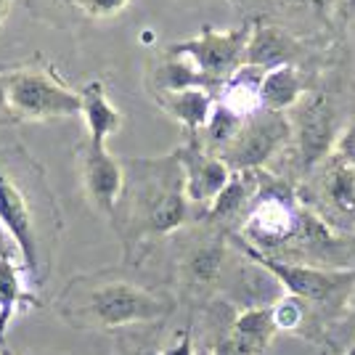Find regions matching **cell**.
Wrapping results in <instances>:
<instances>
[{
	"label": "cell",
	"instance_id": "9c48e42d",
	"mask_svg": "<svg viewBox=\"0 0 355 355\" xmlns=\"http://www.w3.org/2000/svg\"><path fill=\"white\" fill-rule=\"evenodd\" d=\"M225 254H228V234L218 225L207 223L205 231L186 239L175 260L180 289L189 295H199V292L212 289L220 282Z\"/></svg>",
	"mask_w": 355,
	"mask_h": 355
},
{
	"label": "cell",
	"instance_id": "8fae6325",
	"mask_svg": "<svg viewBox=\"0 0 355 355\" xmlns=\"http://www.w3.org/2000/svg\"><path fill=\"white\" fill-rule=\"evenodd\" d=\"M313 196L315 205L313 212L331 228L353 225L355 223V167L347 164L340 154H331L324 164L315 170Z\"/></svg>",
	"mask_w": 355,
	"mask_h": 355
},
{
	"label": "cell",
	"instance_id": "d6a6232c",
	"mask_svg": "<svg viewBox=\"0 0 355 355\" xmlns=\"http://www.w3.org/2000/svg\"><path fill=\"white\" fill-rule=\"evenodd\" d=\"M3 353H6V350H3ZM3 353H0V355H3Z\"/></svg>",
	"mask_w": 355,
	"mask_h": 355
},
{
	"label": "cell",
	"instance_id": "277c9868",
	"mask_svg": "<svg viewBox=\"0 0 355 355\" xmlns=\"http://www.w3.org/2000/svg\"><path fill=\"white\" fill-rule=\"evenodd\" d=\"M8 104L16 122H48L61 117H80V90L67 88L48 69L24 67L8 72Z\"/></svg>",
	"mask_w": 355,
	"mask_h": 355
},
{
	"label": "cell",
	"instance_id": "7402d4cb",
	"mask_svg": "<svg viewBox=\"0 0 355 355\" xmlns=\"http://www.w3.org/2000/svg\"><path fill=\"white\" fill-rule=\"evenodd\" d=\"M130 6V0H80L77 11L85 19H112L122 14Z\"/></svg>",
	"mask_w": 355,
	"mask_h": 355
},
{
	"label": "cell",
	"instance_id": "9a60e30c",
	"mask_svg": "<svg viewBox=\"0 0 355 355\" xmlns=\"http://www.w3.org/2000/svg\"><path fill=\"white\" fill-rule=\"evenodd\" d=\"M157 106L164 114L180 122L189 135H199L207 128L212 109L218 104V96L205 88H191V90H178V93H159L154 96Z\"/></svg>",
	"mask_w": 355,
	"mask_h": 355
},
{
	"label": "cell",
	"instance_id": "ba28073f",
	"mask_svg": "<svg viewBox=\"0 0 355 355\" xmlns=\"http://www.w3.org/2000/svg\"><path fill=\"white\" fill-rule=\"evenodd\" d=\"M292 112H295L292 135L297 138V159L305 173H313L334 154L340 141L334 106L324 93H313V96L308 93Z\"/></svg>",
	"mask_w": 355,
	"mask_h": 355
},
{
	"label": "cell",
	"instance_id": "5bb4252c",
	"mask_svg": "<svg viewBox=\"0 0 355 355\" xmlns=\"http://www.w3.org/2000/svg\"><path fill=\"white\" fill-rule=\"evenodd\" d=\"M257 191H260V170L234 173L231 180H228V186L223 189V193L205 212V220L209 225H218V228H225L228 223L234 220L244 223Z\"/></svg>",
	"mask_w": 355,
	"mask_h": 355
},
{
	"label": "cell",
	"instance_id": "8992f818",
	"mask_svg": "<svg viewBox=\"0 0 355 355\" xmlns=\"http://www.w3.org/2000/svg\"><path fill=\"white\" fill-rule=\"evenodd\" d=\"M289 138H292V119L270 109H257L244 119L236 138L218 157L234 173L263 170V164L270 157H276Z\"/></svg>",
	"mask_w": 355,
	"mask_h": 355
},
{
	"label": "cell",
	"instance_id": "e0dca14e",
	"mask_svg": "<svg viewBox=\"0 0 355 355\" xmlns=\"http://www.w3.org/2000/svg\"><path fill=\"white\" fill-rule=\"evenodd\" d=\"M297 53V40L276 24H254L252 27V37L247 45V56L244 64L257 67V69H276L284 64H292Z\"/></svg>",
	"mask_w": 355,
	"mask_h": 355
},
{
	"label": "cell",
	"instance_id": "4dcf8cb0",
	"mask_svg": "<svg viewBox=\"0 0 355 355\" xmlns=\"http://www.w3.org/2000/svg\"><path fill=\"white\" fill-rule=\"evenodd\" d=\"M347 355H355V345L350 347V350H347Z\"/></svg>",
	"mask_w": 355,
	"mask_h": 355
},
{
	"label": "cell",
	"instance_id": "5b68a950",
	"mask_svg": "<svg viewBox=\"0 0 355 355\" xmlns=\"http://www.w3.org/2000/svg\"><path fill=\"white\" fill-rule=\"evenodd\" d=\"M239 250L250 257L257 268H263L268 276L284 289V295H295L305 302H326L334 297L353 292L355 289V270L353 268H321V266H302V263H284L273 260L260 252L250 250L241 239L234 236Z\"/></svg>",
	"mask_w": 355,
	"mask_h": 355
},
{
	"label": "cell",
	"instance_id": "ffe728a7",
	"mask_svg": "<svg viewBox=\"0 0 355 355\" xmlns=\"http://www.w3.org/2000/svg\"><path fill=\"white\" fill-rule=\"evenodd\" d=\"M234 337L250 345L254 353L266 355L273 337L279 334V329L273 324V313L270 308H250V311H241L239 315H234L231 329H228Z\"/></svg>",
	"mask_w": 355,
	"mask_h": 355
},
{
	"label": "cell",
	"instance_id": "d6986e66",
	"mask_svg": "<svg viewBox=\"0 0 355 355\" xmlns=\"http://www.w3.org/2000/svg\"><path fill=\"white\" fill-rule=\"evenodd\" d=\"M302 98H305V85H302V77L297 72V67L284 64L276 69H268L266 77H263V85H260L263 109L284 114V112L295 109Z\"/></svg>",
	"mask_w": 355,
	"mask_h": 355
},
{
	"label": "cell",
	"instance_id": "484cf974",
	"mask_svg": "<svg viewBox=\"0 0 355 355\" xmlns=\"http://www.w3.org/2000/svg\"><path fill=\"white\" fill-rule=\"evenodd\" d=\"M334 154H340L345 162L353 164V167H355V119L340 133V141H337V148H334Z\"/></svg>",
	"mask_w": 355,
	"mask_h": 355
},
{
	"label": "cell",
	"instance_id": "7a4b0ae2",
	"mask_svg": "<svg viewBox=\"0 0 355 355\" xmlns=\"http://www.w3.org/2000/svg\"><path fill=\"white\" fill-rule=\"evenodd\" d=\"M125 186L112 215L125 266H138L151 247L178 234L191 212L178 148L162 157H122Z\"/></svg>",
	"mask_w": 355,
	"mask_h": 355
},
{
	"label": "cell",
	"instance_id": "2e32d148",
	"mask_svg": "<svg viewBox=\"0 0 355 355\" xmlns=\"http://www.w3.org/2000/svg\"><path fill=\"white\" fill-rule=\"evenodd\" d=\"M80 101H83L80 117L85 119L88 141L96 144V146H106V141H109L112 135H117L119 128H122V112L109 101L104 83H98V80L83 85Z\"/></svg>",
	"mask_w": 355,
	"mask_h": 355
},
{
	"label": "cell",
	"instance_id": "603a6c76",
	"mask_svg": "<svg viewBox=\"0 0 355 355\" xmlns=\"http://www.w3.org/2000/svg\"><path fill=\"white\" fill-rule=\"evenodd\" d=\"M282 8L286 11H295V14H305V16H315V19H324L337 0H276Z\"/></svg>",
	"mask_w": 355,
	"mask_h": 355
},
{
	"label": "cell",
	"instance_id": "83f0119b",
	"mask_svg": "<svg viewBox=\"0 0 355 355\" xmlns=\"http://www.w3.org/2000/svg\"><path fill=\"white\" fill-rule=\"evenodd\" d=\"M14 112L8 104V72H0V128L3 125H14Z\"/></svg>",
	"mask_w": 355,
	"mask_h": 355
},
{
	"label": "cell",
	"instance_id": "4fadbf2b",
	"mask_svg": "<svg viewBox=\"0 0 355 355\" xmlns=\"http://www.w3.org/2000/svg\"><path fill=\"white\" fill-rule=\"evenodd\" d=\"M148 88L154 96L159 93H178V90H191V88H205L215 96H220V85L212 83L207 74L202 72L193 61L167 53L157 59V67H151L148 72Z\"/></svg>",
	"mask_w": 355,
	"mask_h": 355
},
{
	"label": "cell",
	"instance_id": "f546056e",
	"mask_svg": "<svg viewBox=\"0 0 355 355\" xmlns=\"http://www.w3.org/2000/svg\"><path fill=\"white\" fill-rule=\"evenodd\" d=\"M8 8H11V0H0V27H3V19L8 16Z\"/></svg>",
	"mask_w": 355,
	"mask_h": 355
},
{
	"label": "cell",
	"instance_id": "52a82bcc",
	"mask_svg": "<svg viewBox=\"0 0 355 355\" xmlns=\"http://www.w3.org/2000/svg\"><path fill=\"white\" fill-rule=\"evenodd\" d=\"M252 27L254 24H244L239 30H228V32H218L212 30V27H205L196 37L167 45L164 51L193 61L212 83H218L223 88V83L231 80L244 67Z\"/></svg>",
	"mask_w": 355,
	"mask_h": 355
},
{
	"label": "cell",
	"instance_id": "4316f807",
	"mask_svg": "<svg viewBox=\"0 0 355 355\" xmlns=\"http://www.w3.org/2000/svg\"><path fill=\"white\" fill-rule=\"evenodd\" d=\"M30 3V8L35 11L37 16H43V11H45V19L51 16V8L53 11H77V3L80 0H27Z\"/></svg>",
	"mask_w": 355,
	"mask_h": 355
},
{
	"label": "cell",
	"instance_id": "836d02e7",
	"mask_svg": "<svg viewBox=\"0 0 355 355\" xmlns=\"http://www.w3.org/2000/svg\"><path fill=\"white\" fill-rule=\"evenodd\" d=\"M350 3H355V0H350Z\"/></svg>",
	"mask_w": 355,
	"mask_h": 355
},
{
	"label": "cell",
	"instance_id": "44dd1931",
	"mask_svg": "<svg viewBox=\"0 0 355 355\" xmlns=\"http://www.w3.org/2000/svg\"><path fill=\"white\" fill-rule=\"evenodd\" d=\"M305 300H300L295 295H282L273 305H270V313H273V324L279 331H297L305 324Z\"/></svg>",
	"mask_w": 355,
	"mask_h": 355
},
{
	"label": "cell",
	"instance_id": "30bf717a",
	"mask_svg": "<svg viewBox=\"0 0 355 355\" xmlns=\"http://www.w3.org/2000/svg\"><path fill=\"white\" fill-rule=\"evenodd\" d=\"M77 167H80V183H83L88 205L98 215L112 220L122 186H125L122 159L112 157L106 146H96L85 141L77 146Z\"/></svg>",
	"mask_w": 355,
	"mask_h": 355
},
{
	"label": "cell",
	"instance_id": "6da1fadb",
	"mask_svg": "<svg viewBox=\"0 0 355 355\" xmlns=\"http://www.w3.org/2000/svg\"><path fill=\"white\" fill-rule=\"evenodd\" d=\"M0 225L14 239L27 284L37 295L59 260L64 215L45 167L21 144L0 146Z\"/></svg>",
	"mask_w": 355,
	"mask_h": 355
},
{
	"label": "cell",
	"instance_id": "1f68e13d",
	"mask_svg": "<svg viewBox=\"0 0 355 355\" xmlns=\"http://www.w3.org/2000/svg\"><path fill=\"white\" fill-rule=\"evenodd\" d=\"M3 355H8V350H6V353H3Z\"/></svg>",
	"mask_w": 355,
	"mask_h": 355
},
{
	"label": "cell",
	"instance_id": "f1b7e54d",
	"mask_svg": "<svg viewBox=\"0 0 355 355\" xmlns=\"http://www.w3.org/2000/svg\"><path fill=\"white\" fill-rule=\"evenodd\" d=\"M0 260H16V263H21L14 239L8 236V231H6L3 225H0Z\"/></svg>",
	"mask_w": 355,
	"mask_h": 355
},
{
	"label": "cell",
	"instance_id": "ac0fdd59",
	"mask_svg": "<svg viewBox=\"0 0 355 355\" xmlns=\"http://www.w3.org/2000/svg\"><path fill=\"white\" fill-rule=\"evenodd\" d=\"M37 308L40 300L30 289L24 268L16 260H0V353L6 350L8 326L21 308Z\"/></svg>",
	"mask_w": 355,
	"mask_h": 355
},
{
	"label": "cell",
	"instance_id": "7c38bea8",
	"mask_svg": "<svg viewBox=\"0 0 355 355\" xmlns=\"http://www.w3.org/2000/svg\"><path fill=\"white\" fill-rule=\"evenodd\" d=\"M178 157L183 164V175H186V196L193 207H202L205 212L209 205L223 193L228 186V180L234 175V170L223 162L218 154H212L199 141V135H189V141L183 146H178Z\"/></svg>",
	"mask_w": 355,
	"mask_h": 355
},
{
	"label": "cell",
	"instance_id": "d4e9b609",
	"mask_svg": "<svg viewBox=\"0 0 355 355\" xmlns=\"http://www.w3.org/2000/svg\"><path fill=\"white\" fill-rule=\"evenodd\" d=\"M159 355H196V347H193V334L191 329H180L173 340L164 345Z\"/></svg>",
	"mask_w": 355,
	"mask_h": 355
},
{
	"label": "cell",
	"instance_id": "3957f363",
	"mask_svg": "<svg viewBox=\"0 0 355 355\" xmlns=\"http://www.w3.org/2000/svg\"><path fill=\"white\" fill-rule=\"evenodd\" d=\"M53 311L64 324L80 331H119L162 324L175 311V300L167 292L135 284L114 268H104L69 279L53 300Z\"/></svg>",
	"mask_w": 355,
	"mask_h": 355
},
{
	"label": "cell",
	"instance_id": "cb8c5ba5",
	"mask_svg": "<svg viewBox=\"0 0 355 355\" xmlns=\"http://www.w3.org/2000/svg\"><path fill=\"white\" fill-rule=\"evenodd\" d=\"M231 329V326H228ZM209 355H260L254 353L250 345H244V342L239 340V337H234L231 331H225L220 340L212 345V353Z\"/></svg>",
	"mask_w": 355,
	"mask_h": 355
}]
</instances>
